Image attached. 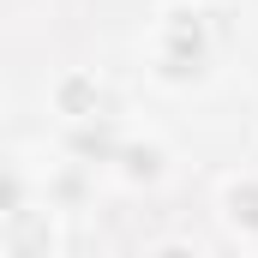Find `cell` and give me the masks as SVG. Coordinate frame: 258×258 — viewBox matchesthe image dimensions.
<instances>
[{"instance_id": "6da1fadb", "label": "cell", "mask_w": 258, "mask_h": 258, "mask_svg": "<svg viewBox=\"0 0 258 258\" xmlns=\"http://www.w3.org/2000/svg\"><path fill=\"white\" fill-rule=\"evenodd\" d=\"M144 66L156 84L168 90H192L210 78L216 66V24L198 0H168L156 18H150V36H144Z\"/></svg>"}, {"instance_id": "7a4b0ae2", "label": "cell", "mask_w": 258, "mask_h": 258, "mask_svg": "<svg viewBox=\"0 0 258 258\" xmlns=\"http://www.w3.org/2000/svg\"><path fill=\"white\" fill-rule=\"evenodd\" d=\"M66 228H60V204L42 192H30L24 204H6L0 210V252L6 258H60Z\"/></svg>"}, {"instance_id": "277c9868", "label": "cell", "mask_w": 258, "mask_h": 258, "mask_svg": "<svg viewBox=\"0 0 258 258\" xmlns=\"http://www.w3.org/2000/svg\"><path fill=\"white\" fill-rule=\"evenodd\" d=\"M108 180L126 186V192H156V186L168 180V144H162V138L126 132L120 150H114V162H108Z\"/></svg>"}, {"instance_id": "8992f818", "label": "cell", "mask_w": 258, "mask_h": 258, "mask_svg": "<svg viewBox=\"0 0 258 258\" xmlns=\"http://www.w3.org/2000/svg\"><path fill=\"white\" fill-rule=\"evenodd\" d=\"M144 258H210L198 246L192 234H168V240H156V246H144Z\"/></svg>"}, {"instance_id": "3957f363", "label": "cell", "mask_w": 258, "mask_h": 258, "mask_svg": "<svg viewBox=\"0 0 258 258\" xmlns=\"http://www.w3.org/2000/svg\"><path fill=\"white\" fill-rule=\"evenodd\" d=\"M48 114L60 120V132H78V126H102V120H114L108 78H102L96 66H66V72H54V84H48Z\"/></svg>"}, {"instance_id": "5b68a950", "label": "cell", "mask_w": 258, "mask_h": 258, "mask_svg": "<svg viewBox=\"0 0 258 258\" xmlns=\"http://www.w3.org/2000/svg\"><path fill=\"white\" fill-rule=\"evenodd\" d=\"M216 216H222V228L258 258V168H240V174L222 180V192H216Z\"/></svg>"}]
</instances>
